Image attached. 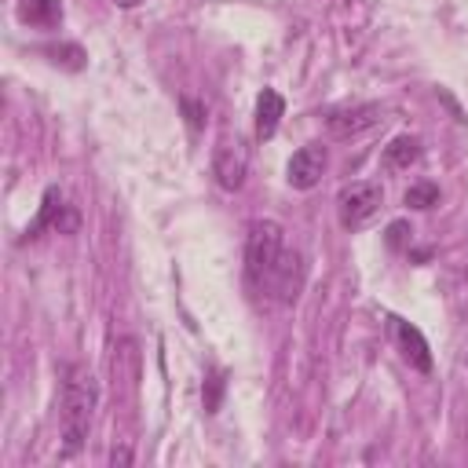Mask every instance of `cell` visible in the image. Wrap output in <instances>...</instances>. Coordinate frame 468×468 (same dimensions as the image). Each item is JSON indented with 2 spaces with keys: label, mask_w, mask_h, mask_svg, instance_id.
<instances>
[{
  "label": "cell",
  "mask_w": 468,
  "mask_h": 468,
  "mask_svg": "<svg viewBox=\"0 0 468 468\" xmlns=\"http://www.w3.org/2000/svg\"><path fill=\"white\" fill-rule=\"evenodd\" d=\"M99 406V380L84 366L62 369V450L77 453L91 431V417Z\"/></svg>",
  "instance_id": "6da1fadb"
},
{
  "label": "cell",
  "mask_w": 468,
  "mask_h": 468,
  "mask_svg": "<svg viewBox=\"0 0 468 468\" xmlns=\"http://www.w3.org/2000/svg\"><path fill=\"white\" fill-rule=\"evenodd\" d=\"M282 256V227L274 219H256L245 234V274L252 285H267Z\"/></svg>",
  "instance_id": "7a4b0ae2"
},
{
  "label": "cell",
  "mask_w": 468,
  "mask_h": 468,
  "mask_svg": "<svg viewBox=\"0 0 468 468\" xmlns=\"http://www.w3.org/2000/svg\"><path fill=\"white\" fill-rule=\"evenodd\" d=\"M212 176L223 190H241L249 176V146L241 139H219L212 150Z\"/></svg>",
  "instance_id": "3957f363"
},
{
  "label": "cell",
  "mask_w": 468,
  "mask_h": 468,
  "mask_svg": "<svg viewBox=\"0 0 468 468\" xmlns=\"http://www.w3.org/2000/svg\"><path fill=\"white\" fill-rule=\"evenodd\" d=\"M380 186L377 183H351V186H344L340 190V197H336V208H340V223L347 227V230H355V227H362L366 219H373V212L380 208Z\"/></svg>",
  "instance_id": "277c9868"
},
{
  "label": "cell",
  "mask_w": 468,
  "mask_h": 468,
  "mask_svg": "<svg viewBox=\"0 0 468 468\" xmlns=\"http://www.w3.org/2000/svg\"><path fill=\"white\" fill-rule=\"evenodd\" d=\"M325 146H318V143H307V146H300L292 157H289V165H285V179H289V186H296V190H311V186H318V179H322V172H325Z\"/></svg>",
  "instance_id": "5b68a950"
},
{
  "label": "cell",
  "mask_w": 468,
  "mask_h": 468,
  "mask_svg": "<svg viewBox=\"0 0 468 468\" xmlns=\"http://www.w3.org/2000/svg\"><path fill=\"white\" fill-rule=\"evenodd\" d=\"M377 121H380V106H373V102H362V106H344V110L325 113V128H329V135H336V139L362 135V132H369Z\"/></svg>",
  "instance_id": "8992f818"
},
{
  "label": "cell",
  "mask_w": 468,
  "mask_h": 468,
  "mask_svg": "<svg viewBox=\"0 0 468 468\" xmlns=\"http://www.w3.org/2000/svg\"><path fill=\"white\" fill-rule=\"evenodd\" d=\"M44 227H55V230H73V227H77V212L62 201V190H58V186H48V190H44L40 212H37V219H33V227H29L26 234L33 238V234H40Z\"/></svg>",
  "instance_id": "52a82bcc"
},
{
  "label": "cell",
  "mask_w": 468,
  "mask_h": 468,
  "mask_svg": "<svg viewBox=\"0 0 468 468\" xmlns=\"http://www.w3.org/2000/svg\"><path fill=\"white\" fill-rule=\"evenodd\" d=\"M267 285L278 292L282 303H292L300 296V285H303V260H300V252H285L282 249V256H278Z\"/></svg>",
  "instance_id": "ba28073f"
},
{
  "label": "cell",
  "mask_w": 468,
  "mask_h": 468,
  "mask_svg": "<svg viewBox=\"0 0 468 468\" xmlns=\"http://www.w3.org/2000/svg\"><path fill=\"white\" fill-rule=\"evenodd\" d=\"M391 329H395V340H399V347H402V358H406L413 369L431 373V347H428L424 333H420L417 325H410L406 318H391Z\"/></svg>",
  "instance_id": "9c48e42d"
},
{
  "label": "cell",
  "mask_w": 468,
  "mask_h": 468,
  "mask_svg": "<svg viewBox=\"0 0 468 468\" xmlns=\"http://www.w3.org/2000/svg\"><path fill=\"white\" fill-rule=\"evenodd\" d=\"M285 113V99L274 91V88H263L256 95V135L260 139H271L278 132V121Z\"/></svg>",
  "instance_id": "30bf717a"
},
{
  "label": "cell",
  "mask_w": 468,
  "mask_h": 468,
  "mask_svg": "<svg viewBox=\"0 0 468 468\" xmlns=\"http://www.w3.org/2000/svg\"><path fill=\"white\" fill-rule=\"evenodd\" d=\"M18 18L26 26L51 29L62 22V0H18Z\"/></svg>",
  "instance_id": "8fae6325"
},
{
  "label": "cell",
  "mask_w": 468,
  "mask_h": 468,
  "mask_svg": "<svg viewBox=\"0 0 468 468\" xmlns=\"http://www.w3.org/2000/svg\"><path fill=\"white\" fill-rule=\"evenodd\" d=\"M417 157H420L417 135H395V139L388 143V150H384V165H388V168H410Z\"/></svg>",
  "instance_id": "7c38bea8"
},
{
  "label": "cell",
  "mask_w": 468,
  "mask_h": 468,
  "mask_svg": "<svg viewBox=\"0 0 468 468\" xmlns=\"http://www.w3.org/2000/svg\"><path fill=\"white\" fill-rule=\"evenodd\" d=\"M110 369L121 384H132L135 373H139V351H135V340H121L113 347V358H110Z\"/></svg>",
  "instance_id": "4fadbf2b"
},
{
  "label": "cell",
  "mask_w": 468,
  "mask_h": 468,
  "mask_svg": "<svg viewBox=\"0 0 468 468\" xmlns=\"http://www.w3.org/2000/svg\"><path fill=\"white\" fill-rule=\"evenodd\" d=\"M223 391H227V373L223 369H212L201 384V402H205V413H219L223 406Z\"/></svg>",
  "instance_id": "5bb4252c"
},
{
  "label": "cell",
  "mask_w": 468,
  "mask_h": 468,
  "mask_svg": "<svg viewBox=\"0 0 468 468\" xmlns=\"http://www.w3.org/2000/svg\"><path fill=\"white\" fill-rule=\"evenodd\" d=\"M384 241H388V249H395V252H410L413 227H410L406 219H391V223H388V230H384Z\"/></svg>",
  "instance_id": "9a60e30c"
},
{
  "label": "cell",
  "mask_w": 468,
  "mask_h": 468,
  "mask_svg": "<svg viewBox=\"0 0 468 468\" xmlns=\"http://www.w3.org/2000/svg\"><path fill=\"white\" fill-rule=\"evenodd\" d=\"M406 205H410V208H431V205H439V186H435V183H417V186H410V190H406Z\"/></svg>",
  "instance_id": "2e32d148"
},
{
  "label": "cell",
  "mask_w": 468,
  "mask_h": 468,
  "mask_svg": "<svg viewBox=\"0 0 468 468\" xmlns=\"http://www.w3.org/2000/svg\"><path fill=\"white\" fill-rule=\"evenodd\" d=\"M179 110H183V117H186V124L194 128V132H201L205 128V102H197V99H190V95H179Z\"/></svg>",
  "instance_id": "e0dca14e"
},
{
  "label": "cell",
  "mask_w": 468,
  "mask_h": 468,
  "mask_svg": "<svg viewBox=\"0 0 468 468\" xmlns=\"http://www.w3.org/2000/svg\"><path fill=\"white\" fill-rule=\"evenodd\" d=\"M48 55H55V62H62L66 69H80V66H84V58H88L77 44H58V48H51Z\"/></svg>",
  "instance_id": "ac0fdd59"
},
{
  "label": "cell",
  "mask_w": 468,
  "mask_h": 468,
  "mask_svg": "<svg viewBox=\"0 0 468 468\" xmlns=\"http://www.w3.org/2000/svg\"><path fill=\"white\" fill-rule=\"evenodd\" d=\"M110 461H113V464H128V461H132V453H128V450H113V453H110Z\"/></svg>",
  "instance_id": "d6986e66"
},
{
  "label": "cell",
  "mask_w": 468,
  "mask_h": 468,
  "mask_svg": "<svg viewBox=\"0 0 468 468\" xmlns=\"http://www.w3.org/2000/svg\"><path fill=\"white\" fill-rule=\"evenodd\" d=\"M464 366H468V355H464Z\"/></svg>",
  "instance_id": "ffe728a7"
}]
</instances>
